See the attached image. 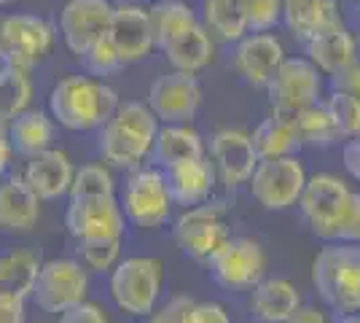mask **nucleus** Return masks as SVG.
Instances as JSON below:
<instances>
[{
	"label": "nucleus",
	"instance_id": "obj_1",
	"mask_svg": "<svg viewBox=\"0 0 360 323\" xmlns=\"http://www.w3.org/2000/svg\"><path fill=\"white\" fill-rule=\"evenodd\" d=\"M119 94L91 76H68L49 94V113L70 132L100 129L116 113Z\"/></svg>",
	"mask_w": 360,
	"mask_h": 323
},
{
	"label": "nucleus",
	"instance_id": "obj_2",
	"mask_svg": "<svg viewBox=\"0 0 360 323\" xmlns=\"http://www.w3.org/2000/svg\"><path fill=\"white\" fill-rule=\"evenodd\" d=\"M159 135V119L146 103H124L100 127V154L108 165L121 170H137L153 151Z\"/></svg>",
	"mask_w": 360,
	"mask_h": 323
},
{
	"label": "nucleus",
	"instance_id": "obj_3",
	"mask_svg": "<svg viewBox=\"0 0 360 323\" xmlns=\"http://www.w3.org/2000/svg\"><path fill=\"white\" fill-rule=\"evenodd\" d=\"M312 283L320 299L339 315L360 312V246L333 240L320 248L312 264Z\"/></svg>",
	"mask_w": 360,
	"mask_h": 323
},
{
	"label": "nucleus",
	"instance_id": "obj_4",
	"mask_svg": "<svg viewBox=\"0 0 360 323\" xmlns=\"http://www.w3.org/2000/svg\"><path fill=\"white\" fill-rule=\"evenodd\" d=\"M349 202H352V191L347 189L342 178L330 172H317L312 178H307L299 208L312 234L333 243L345 224Z\"/></svg>",
	"mask_w": 360,
	"mask_h": 323
},
{
	"label": "nucleus",
	"instance_id": "obj_5",
	"mask_svg": "<svg viewBox=\"0 0 360 323\" xmlns=\"http://www.w3.org/2000/svg\"><path fill=\"white\" fill-rule=\"evenodd\" d=\"M162 293V262L150 256H129L110 270V299L129 315H150Z\"/></svg>",
	"mask_w": 360,
	"mask_h": 323
},
{
	"label": "nucleus",
	"instance_id": "obj_6",
	"mask_svg": "<svg viewBox=\"0 0 360 323\" xmlns=\"http://www.w3.org/2000/svg\"><path fill=\"white\" fill-rule=\"evenodd\" d=\"M54 46V25L35 14L0 16V60L30 73Z\"/></svg>",
	"mask_w": 360,
	"mask_h": 323
},
{
	"label": "nucleus",
	"instance_id": "obj_7",
	"mask_svg": "<svg viewBox=\"0 0 360 323\" xmlns=\"http://www.w3.org/2000/svg\"><path fill=\"white\" fill-rule=\"evenodd\" d=\"M172 197L167 189V178L162 167H137L124 186L121 210L129 224L143 229H159L169 221Z\"/></svg>",
	"mask_w": 360,
	"mask_h": 323
},
{
	"label": "nucleus",
	"instance_id": "obj_8",
	"mask_svg": "<svg viewBox=\"0 0 360 323\" xmlns=\"http://www.w3.org/2000/svg\"><path fill=\"white\" fill-rule=\"evenodd\" d=\"M250 194L253 200L266 210H288L299 205L304 186H307V170L299 156H283V159H264L250 175Z\"/></svg>",
	"mask_w": 360,
	"mask_h": 323
},
{
	"label": "nucleus",
	"instance_id": "obj_9",
	"mask_svg": "<svg viewBox=\"0 0 360 323\" xmlns=\"http://www.w3.org/2000/svg\"><path fill=\"white\" fill-rule=\"evenodd\" d=\"M175 246L194 262H207L218 248L231 237L226 208L221 205H196L186 208L172 227Z\"/></svg>",
	"mask_w": 360,
	"mask_h": 323
},
{
	"label": "nucleus",
	"instance_id": "obj_10",
	"mask_svg": "<svg viewBox=\"0 0 360 323\" xmlns=\"http://www.w3.org/2000/svg\"><path fill=\"white\" fill-rule=\"evenodd\" d=\"M89 275L73 259H49L41 264V272L32 289V302L44 312L62 315L65 310L86 302Z\"/></svg>",
	"mask_w": 360,
	"mask_h": 323
},
{
	"label": "nucleus",
	"instance_id": "obj_11",
	"mask_svg": "<svg viewBox=\"0 0 360 323\" xmlns=\"http://www.w3.org/2000/svg\"><path fill=\"white\" fill-rule=\"evenodd\" d=\"M212 280L229 291H245L264 280L266 272V256L264 248L250 237H229L207 259Z\"/></svg>",
	"mask_w": 360,
	"mask_h": 323
},
{
	"label": "nucleus",
	"instance_id": "obj_12",
	"mask_svg": "<svg viewBox=\"0 0 360 323\" xmlns=\"http://www.w3.org/2000/svg\"><path fill=\"white\" fill-rule=\"evenodd\" d=\"M113 11V0H68L60 11V32L65 46L75 57H84L94 44L108 38Z\"/></svg>",
	"mask_w": 360,
	"mask_h": 323
},
{
	"label": "nucleus",
	"instance_id": "obj_13",
	"mask_svg": "<svg viewBox=\"0 0 360 323\" xmlns=\"http://www.w3.org/2000/svg\"><path fill=\"white\" fill-rule=\"evenodd\" d=\"M323 78L320 70L304 57H285L266 84L271 110H299L320 100Z\"/></svg>",
	"mask_w": 360,
	"mask_h": 323
},
{
	"label": "nucleus",
	"instance_id": "obj_14",
	"mask_svg": "<svg viewBox=\"0 0 360 323\" xmlns=\"http://www.w3.org/2000/svg\"><path fill=\"white\" fill-rule=\"evenodd\" d=\"M127 215L121 210L116 197H84V200H70L68 213H65V227L81 240H116L124 237Z\"/></svg>",
	"mask_w": 360,
	"mask_h": 323
},
{
	"label": "nucleus",
	"instance_id": "obj_15",
	"mask_svg": "<svg viewBox=\"0 0 360 323\" xmlns=\"http://www.w3.org/2000/svg\"><path fill=\"white\" fill-rule=\"evenodd\" d=\"M148 108L165 124H186L202 108V87L194 73H165L148 89Z\"/></svg>",
	"mask_w": 360,
	"mask_h": 323
},
{
	"label": "nucleus",
	"instance_id": "obj_16",
	"mask_svg": "<svg viewBox=\"0 0 360 323\" xmlns=\"http://www.w3.org/2000/svg\"><path fill=\"white\" fill-rule=\"evenodd\" d=\"M108 41L113 44L124 65L146 60L156 49L150 11L137 3H119L113 11V19H110V27H108Z\"/></svg>",
	"mask_w": 360,
	"mask_h": 323
},
{
	"label": "nucleus",
	"instance_id": "obj_17",
	"mask_svg": "<svg viewBox=\"0 0 360 323\" xmlns=\"http://www.w3.org/2000/svg\"><path fill=\"white\" fill-rule=\"evenodd\" d=\"M285 62L283 41L271 32H248L234 49V68L245 84L266 89L277 68Z\"/></svg>",
	"mask_w": 360,
	"mask_h": 323
},
{
	"label": "nucleus",
	"instance_id": "obj_18",
	"mask_svg": "<svg viewBox=\"0 0 360 323\" xmlns=\"http://www.w3.org/2000/svg\"><path fill=\"white\" fill-rule=\"evenodd\" d=\"M210 156L218 178L226 186L248 184L261 162L253 148V138L242 129H218L210 140Z\"/></svg>",
	"mask_w": 360,
	"mask_h": 323
},
{
	"label": "nucleus",
	"instance_id": "obj_19",
	"mask_svg": "<svg viewBox=\"0 0 360 323\" xmlns=\"http://www.w3.org/2000/svg\"><path fill=\"white\" fill-rule=\"evenodd\" d=\"M73 162L60 148H46L41 154L30 156V162L25 167V181L38 194L41 202L57 200L62 194H68L73 186Z\"/></svg>",
	"mask_w": 360,
	"mask_h": 323
},
{
	"label": "nucleus",
	"instance_id": "obj_20",
	"mask_svg": "<svg viewBox=\"0 0 360 323\" xmlns=\"http://www.w3.org/2000/svg\"><path fill=\"white\" fill-rule=\"evenodd\" d=\"M41 218V200L32 191L25 175H8L0 181V229L30 232Z\"/></svg>",
	"mask_w": 360,
	"mask_h": 323
},
{
	"label": "nucleus",
	"instance_id": "obj_21",
	"mask_svg": "<svg viewBox=\"0 0 360 323\" xmlns=\"http://www.w3.org/2000/svg\"><path fill=\"white\" fill-rule=\"evenodd\" d=\"M167 189H169V197L175 205L183 208H196L210 197L212 186H215V165H212L207 156L202 159H191V162H180L175 167L165 170Z\"/></svg>",
	"mask_w": 360,
	"mask_h": 323
},
{
	"label": "nucleus",
	"instance_id": "obj_22",
	"mask_svg": "<svg viewBox=\"0 0 360 323\" xmlns=\"http://www.w3.org/2000/svg\"><path fill=\"white\" fill-rule=\"evenodd\" d=\"M304 46H307V60L326 76H336L339 70H345L347 65L358 60V44L342 22L328 30L317 32Z\"/></svg>",
	"mask_w": 360,
	"mask_h": 323
},
{
	"label": "nucleus",
	"instance_id": "obj_23",
	"mask_svg": "<svg viewBox=\"0 0 360 323\" xmlns=\"http://www.w3.org/2000/svg\"><path fill=\"white\" fill-rule=\"evenodd\" d=\"M283 22L299 41H309L317 32L342 22L336 0H283Z\"/></svg>",
	"mask_w": 360,
	"mask_h": 323
},
{
	"label": "nucleus",
	"instance_id": "obj_24",
	"mask_svg": "<svg viewBox=\"0 0 360 323\" xmlns=\"http://www.w3.org/2000/svg\"><path fill=\"white\" fill-rule=\"evenodd\" d=\"M250 308L266 323H285L301 308L296 286L285 277H264L250 293Z\"/></svg>",
	"mask_w": 360,
	"mask_h": 323
},
{
	"label": "nucleus",
	"instance_id": "obj_25",
	"mask_svg": "<svg viewBox=\"0 0 360 323\" xmlns=\"http://www.w3.org/2000/svg\"><path fill=\"white\" fill-rule=\"evenodd\" d=\"M153 159L162 170L175 167L180 162H191L205 156V143L199 132L188 124H165L159 127V135L153 140Z\"/></svg>",
	"mask_w": 360,
	"mask_h": 323
},
{
	"label": "nucleus",
	"instance_id": "obj_26",
	"mask_svg": "<svg viewBox=\"0 0 360 323\" xmlns=\"http://www.w3.org/2000/svg\"><path fill=\"white\" fill-rule=\"evenodd\" d=\"M288 116V122L293 127L296 138L301 146H317V148H326L333 146L336 140H342V132L336 127V119L330 113L328 103H312L299 110H283Z\"/></svg>",
	"mask_w": 360,
	"mask_h": 323
},
{
	"label": "nucleus",
	"instance_id": "obj_27",
	"mask_svg": "<svg viewBox=\"0 0 360 323\" xmlns=\"http://www.w3.org/2000/svg\"><path fill=\"white\" fill-rule=\"evenodd\" d=\"M162 54L167 57V62L172 65V70L180 73H199L205 70L212 62V38L210 30L199 22L196 27L186 30L183 35H178L175 41H169Z\"/></svg>",
	"mask_w": 360,
	"mask_h": 323
},
{
	"label": "nucleus",
	"instance_id": "obj_28",
	"mask_svg": "<svg viewBox=\"0 0 360 323\" xmlns=\"http://www.w3.org/2000/svg\"><path fill=\"white\" fill-rule=\"evenodd\" d=\"M253 148L258 159H283V156H296L301 148L299 138L293 132V127L288 122V116L283 110H271V116H266L264 122L255 127Z\"/></svg>",
	"mask_w": 360,
	"mask_h": 323
},
{
	"label": "nucleus",
	"instance_id": "obj_29",
	"mask_svg": "<svg viewBox=\"0 0 360 323\" xmlns=\"http://www.w3.org/2000/svg\"><path fill=\"white\" fill-rule=\"evenodd\" d=\"M8 138L19 154L35 156L51 148L54 140V122L51 116L38 110V108H27L22 116H16L14 122L8 124Z\"/></svg>",
	"mask_w": 360,
	"mask_h": 323
},
{
	"label": "nucleus",
	"instance_id": "obj_30",
	"mask_svg": "<svg viewBox=\"0 0 360 323\" xmlns=\"http://www.w3.org/2000/svg\"><path fill=\"white\" fill-rule=\"evenodd\" d=\"M150 11V27H153V41L156 49H162L175 41L178 35H183L186 30H191L199 25L194 8L183 0H159L148 8Z\"/></svg>",
	"mask_w": 360,
	"mask_h": 323
},
{
	"label": "nucleus",
	"instance_id": "obj_31",
	"mask_svg": "<svg viewBox=\"0 0 360 323\" xmlns=\"http://www.w3.org/2000/svg\"><path fill=\"white\" fill-rule=\"evenodd\" d=\"M38 272H41V262L32 251H11L0 256V293L27 299L32 296Z\"/></svg>",
	"mask_w": 360,
	"mask_h": 323
},
{
	"label": "nucleus",
	"instance_id": "obj_32",
	"mask_svg": "<svg viewBox=\"0 0 360 323\" xmlns=\"http://www.w3.org/2000/svg\"><path fill=\"white\" fill-rule=\"evenodd\" d=\"M32 100V81L30 73L14 68V65H3L0 68V124H11L16 116H22Z\"/></svg>",
	"mask_w": 360,
	"mask_h": 323
},
{
	"label": "nucleus",
	"instance_id": "obj_33",
	"mask_svg": "<svg viewBox=\"0 0 360 323\" xmlns=\"http://www.w3.org/2000/svg\"><path fill=\"white\" fill-rule=\"evenodd\" d=\"M205 25L221 41H242L248 35V19L242 0H205Z\"/></svg>",
	"mask_w": 360,
	"mask_h": 323
},
{
	"label": "nucleus",
	"instance_id": "obj_34",
	"mask_svg": "<svg viewBox=\"0 0 360 323\" xmlns=\"http://www.w3.org/2000/svg\"><path fill=\"white\" fill-rule=\"evenodd\" d=\"M116 181L105 165H84L75 170L73 186H70V200H84V197H113Z\"/></svg>",
	"mask_w": 360,
	"mask_h": 323
},
{
	"label": "nucleus",
	"instance_id": "obj_35",
	"mask_svg": "<svg viewBox=\"0 0 360 323\" xmlns=\"http://www.w3.org/2000/svg\"><path fill=\"white\" fill-rule=\"evenodd\" d=\"M81 262L94 272H108L119 264L121 256V237L116 240H81L78 243Z\"/></svg>",
	"mask_w": 360,
	"mask_h": 323
},
{
	"label": "nucleus",
	"instance_id": "obj_36",
	"mask_svg": "<svg viewBox=\"0 0 360 323\" xmlns=\"http://www.w3.org/2000/svg\"><path fill=\"white\" fill-rule=\"evenodd\" d=\"M328 108L336 119L342 138H360V97L330 92Z\"/></svg>",
	"mask_w": 360,
	"mask_h": 323
},
{
	"label": "nucleus",
	"instance_id": "obj_37",
	"mask_svg": "<svg viewBox=\"0 0 360 323\" xmlns=\"http://www.w3.org/2000/svg\"><path fill=\"white\" fill-rule=\"evenodd\" d=\"M248 32H269L283 22V0H242Z\"/></svg>",
	"mask_w": 360,
	"mask_h": 323
},
{
	"label": "nucleus",
	"instance_id": "obj_38",
	"mask_svg": "<svg viewBox=\"0 0 360 323\" xmlns=\"http://www.w3.org/2000/svg\"><path fill=\"white\" fill-rule=\"evenodd\" d=\"M81 60H84V65H86V70H89L91 76H113V73H119L121 68H124V62H121V57L116 54V49H113V44L108 38H103L100 44H94Z\"/></svg>",
	"mask_w": 360,
	"mask_h": 323
},
{
	"label": "nucleus",
	"instance_id": "obj_39",
	"mask_svg": "<svg viewBox=\"0 0 360 323\" xmlns=\"http://www.w3.org/2000/svg\"><path fill=\"white\" fill-rule=\"evenodd\" d=\"M180 323H231V318H229L224 305H218V302H196V299H191V305L186 308Z\"/></svg>",
	"mask_w": 360,
	"mask_h": 323
},
{
	"label": "nucleus",
	"instance_id": "obj_40",
	"mask_svg": "<svg viewBox=\"0 0 360 323\" xmlns=\"http://www.w3.org/2000/svg\"><path fill=\"white\" fill-rule=\"evenodd\" d=\"M60 323H108L105 310L94 302H81L75 308L65 310L60 315Z\"/></svg>",
	"mask_w": 360,
	"mask_h": 323
},
{
	"label": "nucleus",
	"instance_id": "obj_41",
	"mask_svg": "<svg viewBox=\"0 0 360 323\" xmlns=\"http://www.w3.org/2000/svg\"><path fill=\"white\" fill-rule=\"evenodd\" d=\"M330 89L339 94L360 97V60L347 65L345 70H339L336 76H330Z\"/></svg>",
	"mask_w": 360,
	"mask_h": 323
},
{
	"label": "nucleus",
	"instance_id": "obj_42",
	"mask_svg": "<svg viewBox=\"0 0 360 323\" xmlns=\"http://www.w3.org/2000/svg\"><path fill=\"white\" fill-rule=\"evenodd\" d=\"M342 243H358L360 246V194L352 191V202H349V210H347V218L339 229V237Z\"/></svg>",
	"mask_w": 360,
	"mask_h": 323
},
{
	"label": "nucleus",
	"instance_id": "obj_43",
	"mask_svg": "<svg viewBox=\"0 0 360 323\" xmlns=\"http://www.w3.org/2000/svg\"><path fill=\"white\" fill-rule=\"evenodd\" d=\"M188 305H191V296H175V299H169L159 310H153L148 323H180Z\"/></svg>",
	"mask_w": 360,
	"mask_h": 323
},
{
	"label": "nucleus",
	"instance_id": "obj_44",
	"mask_svg": "<svg viewBox=\"0 0 360 323\" xmlns=\"http://www.w3.org/2000/svg\"><path fill=\"white\" fill-rule=\"evenodd\" d=\"M0 323H25V299L0 293Z\"/></svg>",
	"mask_w": 360,
	"mask_h": 323
},
{
	"label": "nucleus",
	"instance_id": "obj_45",
	"mask_svg": "<svg viewBox=\"0 0 360 323\" xmlns=\"http://www.w3.org/2000/svg\"><path fill=\"white\" fill-rule=\"evenodd\" d=\"M342 162H345L347 172L360 181V138H347L345 148H342Z\"/></svg>",
	"mask_w": 360,
	"mask_h": 323
},
{
	"label": "nucleus",
	"instance_id": "obj_46",
	"mask_svg": "<svg viewBox=\"0 0 360 323\" xmlns=\"http://www.w3.org/2000/svg\"><path fill=\"white\" fill-rule=\"evenodd\" d=\"M285 323H328V318H326V312H320L312 305H301Z\"/></svg>",
	"mask_w": 360,
	"mask_h": 323
},
{
	"label": "nucleus",
	"instance_id": "obj_47",
	"mask_svg": "<svg viewBox=\"0 0 360 323\" xmlns=\"http://www.w3.org/2000/svg\"><path fill=\"white\" fill-rule=\"evenodd\" d=\"M11 151H14V146H11V138H8V129L0 124V181L6 178V170L11 165Z\"/></svg>",
	"mask_w": 360,
	"mask_h": 323
},
{
	"label": "nucleus",
	"instance_id": "obj_48",
	"mask_svg": "<svg viewBox=\"0 0 360 323\" xmlns=\"http://www.w3.org/2000/svg\"><path fill=\"white\" fill-rule=\"evenodd\" d=\"M336 323H360V312H349V315H339Z\"/></svg>",
	"mask_w": 360,
	"mask_h": 323
},
{
	"label": "nucleus",
	"instance_id": "obj_49",
	"mask_svg": "<svg viewBox=\"0 0 360 323\" xmlns=\"http://www.w3.org/2000/svg\"><path fill=\"white\" fill-rule=\"evenodd\" d=\"M8 3H14V0H0V6H8Z\"/></svg>",
	"mask_w": 360,
	"mask_h": 323
},
{
	"label": "nucleus",
	"instance_id": "obj_50",
	"mask_svg": "<svg viewBox=\"0 0 360 323\" xmlns=\"http://www.w3.org/2000/svg\"><path fill=\"white\" fill-rule=\"evenodd\" d=\"M113 3H132V0H113Z\"/></svg>",
	"mask_w": 360,
	"mask_h": 323
},
{
	"label": "nucleus",
	"instance_id": "obj_51",
	"mask_svg": "<svg viewBox=\"0 0 360 323\" xmlns=\"http://www.w3.org/2000/svg\"><path fill=\"white\" fill-rule=\"evenodd\" d=\"M156 3H159V0H156Z\"/></svg>",
	"mask_w": 360,
	"mask_h": 323
}]
</instances>
